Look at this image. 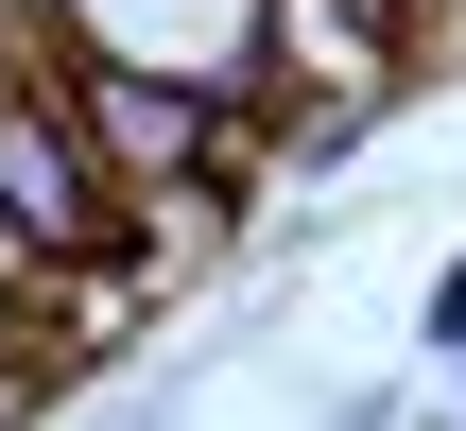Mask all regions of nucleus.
I'll use <instances>...</instances> for the list:
<instances>
[{"instance_id": "nucleus-1", "label": "nucleus", "mask_w": 466, "mask_h": 431, "mask_svg": "<svg viewBox=\"0 0 466 431\" xmlns=\"http://www.w3.org/2000/svg\"><path fill=\"white\" fill-rule=\"evenodd\" d=\"M0 225H17V259H35V276H69V259H121V242H138V190L86 155V121L52 104V69H0Z\"/></svg>"}, {"instance_id": "nucleus-2", "label": "nucleus", "mask_w": 466, "mask_h": 431, "mask_svg": "<svg viewBox=\"0 0 466 431\" xmlns=\"http://www.w3.org/2000/svg\"><path fill=\"white\" fill-rule=\"evenodd\" d=\"M52 52H86V69H173V86L259 104V0H52Z\"/></svg>"}, {"instance_id": "nucleus-3", "label": "nucleus", "mask_w": 466, "mask_h": 431, "mask_svg": "<svg viewBox=\"0 0 466 431\" xmlns=\"http://www.w3.org/2000/svg\"><path fill=\"white\" fill-rule=\"evenodd\" d=\"M415 346H432V363H466V259H432V294H415Z\"/></svg>"}, {"instance_id": "nucleus-4", "label": "nucleus", "mask_w": 466, "mask_h": 431, "mask_svg": "<svg viewBox=\"0 0 466 431\" xmlns=\"http://www.w3.org/2000/svg\"><path fill=\"white\" fill-rule=\"evenodd\" d=\"M0 363H35V294H0Z\"/></svg>"}, {"instance_id": "nucleus-5", "label": "nucleus", "mask_w": 466, "mask_h": 431, "mask_svg": "<svg viewBox=\"0 0 466 431\" xmlns=\"http://www.w3.org/2000/svg\"><path fill=\"white\" fill-rule=\"evenodd\" d=\"M450 431H466V363H450Z\"/></svg>"}]
</instances>
